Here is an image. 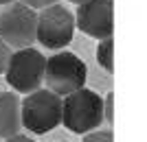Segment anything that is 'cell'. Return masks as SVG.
<instances>
[{
	"mask_svg": "<svg viewBox=\"0 0 147 142\" xmlns=\"http://www.w3.org/2000/svg\"><path fill=\"white\" fill-rule=\"evenodd\" d=\"M68 2H75V5H81V2H86V0H68Z\"/></svg>",
	"mask_w": 147,
	"mask_h": 142,
	"instance_id": "cell-16",
	"label": "cell"
},
{
	"mask_svg": "<svg viewBox=\"0 0 147 142\" xmlns=\"http://www.w3.org/2000/svg\"><path fill=\"white\" fill-rule=\"evenodd\" d=\"M44 63H46V57L37 48L26 46V48H18L16 53H11L2 74L16 92L29 94L44 83Z\"/></svg>",
	"mask_w": 147,
	"mask_h": 142,
	"instance_id": "cell-4",
	"label": "cell"
},
{
	"mask_svg": "<svg viewBox=\"0 0 147 142\" xmlns=\"http://www.w3.org/2000/svg\"><path fill=\"white\" fill-rule=\"evenodd\" d=\"M26 7H31V9H44V7L49 5H55L57 0H22Z\"/></svg>",
	"mask_w": 147,
	"mask_h": 142,
	"instance_id": "cell-13",
	"label": "cell"
},
{
	"mask_svg": "<svg viewBox=\"0 0 147 142\" xmlns=\"http://www.w3.org/2000/svg\"><path fill=\"white\" fill-rule=\"evenodd\" d=\"M86 79H88V68L75 53L59 50L53 57H49L44 63L46 90L55 92L57 96H66V94L84 87Z\"/></svg>",
	"mask_w": 147,
	"mask_h": 142,
	"instance_id": "cell-3",
	"label": "cell"
},
{
	"mask_svg": "<svg viewBox=\"0 0 147 142\" xmlns=\"http://www.w3.org/2000/svg\"><path fill=\"white\" fill-rule=\"evenodd\" d=\"M84 136V142H114L112 131H88Z\"/></svg>",
	"mask_w": 147,
	"mask_h": 142,
	"instance_id": "cell-10",
	"label": "cell"
},
{
	"mask_svg": "<svg viewBox=\"0 0 147 142\" xmlns=\"http://www.w3.org/2000/svg\"><path fill=\"white\" fill-rule=\"evenodd\" d=\"M75 35V15L64 5H49L37 13V29L35 42H40L44 48L59 50L70 44Z\"/></svg>",
	"mask_w": 147,
	"mask_h": 142,
	"instance_id": "cell-5",
	"label": "cell"
},
{
	"mask_svg": "<svg viewBox=\"0 0 147 142\" xmlns=\"http://www.w3.org/2000/svg\"><path fill=\"white\" fill-rule=\"evenodd\" d=\"M37 11L24 2H11L0 11V37L9 48H26L35 44Z\"/></svg>",
	"mask_w": 147,
	"mask_h": 142,
	"instance_id": "cell-6",
	"label": "cell"
},
{
	"mask_svg": "<svg viewBox=\"0 0 147 142\" xmlns=\"http://www.w3.org/2000/svg\"><path fill=\"white\" fill-rule=\"evenodd\" d=\"M5 142H35V140H33V138H26V136H22V133H16V136L7 138Z\"/></svg>",
	"mask_w": 147,
	"mask_h": 142,
	"instance_id": "cell-14",
	"label": "cell"
},
{
	"mask_svg": "<svg viewBox=\"0 0 147 142\" xmlns=\"http://www.w3.org/2000/svg\"><path fill=\"white\" fill-rule=\"evenodd\" d=\"M11 53H13V50L9 48V46L5 44V39L0 37V74L5 72V68H7V63H9V57H11Z\"/></svg>",
	"mask_w": 147,
	"mask_h": 142,
	"instance_id": "cell-11",
	"label": "cell"
},
{
	"mask_svg": "<svg viewBox=\"0 0 147 142\" xmlns=\"http://www.w3.org/2000/svg\"><path fill=\"white\" fill-rule=\"evenodd\" d=\"M0 11H2V9H0Z\"/></svg>",
	"mask_w": 147,
	"mask_h": 142,
	"instance_id": "cell-17",
	"label": "cell"
},
{
	"mask_svg": "<svg viewBox=\"0 0 147 142\" xmlns=\"http://www.w3.org/2000/svg\"><path fill=\"white\" fill-rule=\"evenodd\" d=\"M11 2H16V0H0V7L2 5H11Z\"/></svg>",
	"mask_w": 147,
	"mask_h": 142,
	"instance_id": "cell-15",
	"label": "cell"
},
{
	"mask_svg": "<svg viewBox=\"0 0 147 142\" xmlns=\"http://www.w3.org/2000/svg\"><path fill=\"white\" fill-rule=\"evenodd\" d=\"M22 118H20V96L16 92H0V138L20 133Z\"/></svg>",
	"mask_w": 147,
	"mask_h": 142,
	"instance_id": "cell-8",
	"label": "cell"
},
{
	"mask_svg": "<svg viewBox=\"0 0 147 142\" xmlns=\"http://www.w3.org/2000/svg\"><path fill=\"white\" fill-rule=\"evenodd\" d=\"M112 103H114V94H108V99L103 101V120H110L112 123Z\"/></svg>",
	"mask_w": 147,
	"mask_h": 142,
	"instance_id": "cell-12",
	"label": "cell"
},
{
	"mask_svg": "<svg viewBox=\"0 0 147 142\" xmlns=\"http://www.w3.org/2000/svg\"><path fill=\"white\" fill-rule=\"evenodd\" d=\"M75 15V26L81 33L94 37V39H103L112 37L114 31V7L112 0H86L77 5Z\"/></svg>",
	"mask_w": 147,
	"mask_h": 142,
	"instance_id": "cell-7",
	"label": "cell"
},
{
	"mask_svg": "<svg viewBox=\"0 0 147 142\" xmlns=\"http://www.w3.org/2000/svg\"><path fill=\"white\" fill-rule=\"evenodd\" d=\"M20 118L22 127L31 133H49L57 125H61V96L37 87L26 94L24 101H20Z\"/></svg>",
	"mask_w": 147,
	"mask_h": 142,
	"instance_id": "cell-2",
	"label": "cell"
},
{
	"mask_svg": "<svg viewBox=\"0 0 147 142\" xmlns=\"http://www.w3.org/2000/svg\"><path fill=\"white\" fill-rule=\"evenodd\" d=\"M112 57H114V39L112 37H103V39H99V46H97V61L99 66L105 70V72H114V61H112Z\"/></svg>",
	"mask_w": 147,
	"mask_h": 142,
	"instance_id": "cell-9",
	"label": "cell"
},
{
	"mask_svg": "<svg viewBox=\"0 0 147 142\" xmlns=\"http://www.w3.org/2000/svg\"><path fill=\"white\" fill-rule=\"evenodd\" d=\"M103 123V99L88 87H79L61 99V125L73 133L94 131Z\"/></svg>",
	"mask_w": 147,
	"mask_h": 142,
	"instance_id": "cell-1",
	"label": "cell"
}]
</instances>
